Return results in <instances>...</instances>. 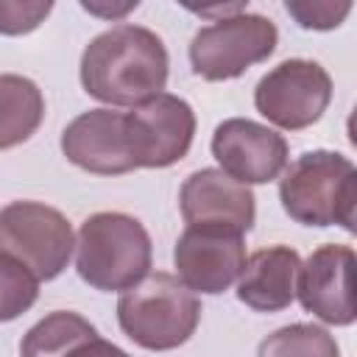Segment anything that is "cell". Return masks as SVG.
I'll return each instance as SVG.
<instances>
[{"instance_id": "6da1fadb", "label": "cell", "mask_w": 357, "mask_h": 357, "mask_svg": "<svg viewBox=\"0 0 357 357\" xmlns=\"http://www.w3.org/2000/svg\"><path fill=\"white\" fill-rule=\"evenodd\" d=\"M167 47L142 25H114L98 33L81 53V84L95 100L139 106L167 84Z\"/></svg>"}, {"instance_id": "7a4b0ae2", "label": "cell", "mask_w": 357, "mask_h": 357, "mask_svg": "<svg viewBox=\"0 0 357 357\" xmlns=\"http://www.w3.org/2000/svg\"><path fill=\"white\" fill-rule=\"evenodd\" d=\"M284 212L304 226H343L354 231L357 170L349 156L335 151H307L279 181Z\"/></svg>"}, {"instance_id": "3957f363", "label": "cell", "mask_w": 357, "mask_h": 357, "mask_svg": "<svg viewBox=\"0 0 357 357\" xmlns=\"http://www.w3.org/2000/svg\"><path fill=\"white\" fill-rule=\"evenodd\" d=\"M151 237L145 226L123 212L89 215L75 240L78 276L103 293L128 290L151 271Z\"/></svg>"}, {"instance_id": "277c9868", "label": "cell", "mask_w": 357, "mask_h": 357, "mask_svg": "<svg viewBox=\"0 0 357 357\" xmlns=\"http://www.w3.org/2000/svg\"><path fill=\"white\" fill-rule=\"evenodd\" d=\"M117 321L137 346L170 351L192 337L201 321V301L178 276L156 271L123 290Z\"/></svg>"}, {"instance_id": "5b68a950", "label": "cell", "mask_w": 357, "mask_h": 357, "mask_svg": "<svg viewBox=\"0 0 357 357\" xmlns=\"http://www.w3.org/2000/svg\"><path fill=\"white\" fill-rule=\"evenodd\" d=\"M75 248L67 218L39 201H11L0 209V251L20 259L39 282L56 279Z\"/></svg>"}, {"instance_id": "8992f818", "label": "cell", "mask_w": 357, "mask_h": 357, "mask_svg": "<svg viewBox=\"0 0 357 357\" xmlns=\"http://www.w3.org/2000/svg\"><path fill=\"white\" fill-rule=\"evenodd\" d=\"M279 31L262 14L237 11L201 28L190 42V64L204 81H229L276 50Z\"/></svg>"}, {"instance_id": "52a82bcc", "label": "cell", "mask_w": 357, "mask_h": 357, "mask_svg": "<svg viewBox=\"0 0 357 357\" xmlns=\"http://www.w3.org/2000/svg\"><path fill=\"white\" fill-rule=\"evenodd\" d=\"M332 100L329 73L310 59H287L265 73L254 89V103L268 123L298 131L321 120Z\"/></svg>"}, {"instance_id": "ba28073f", "label": "cell", "mask_w": 357, "mask_h": 357, "mask_svg": "<svg viewBox=\"0 0 357 357\" xmlns=\"http://www.w3.org/2000/svg\"><path fill=\"white\" fill-rule=\"evenodd\" d=\"M123 114L134 167H170L187 156L195 137V112L178 95L159 92Z\"/></svg>"}, {"instance_id": "9c48e42d", "label": "cell", "mask_w": 357, "mask_h": 357, "mask_svg": "<svg viewBox=\"0 0 357 357\" xmlns=\"http://www.w3.org/2000/svg\"><path fill=\"white\" fill-rule=\"evenodd\" d=\"M173 262L192 293H223L245 265L243 234L220 226H187L176 243Z\"/></svg>"}, {"instance_id": "30bf717a", "label": "cell", "mask_w": 357, "mask_h": 357, "mask_svg": "<svg viewBox=\"0 0 357 357\" xmlns=\"http://www.w3.org/2000/svg\"><path fill=\"white\" fill-rule=\"evenodd\" d=\"M212 156L220 170L240 184H265L276 178L287 165V142L273 128L231 117L223 120L212 134Z\"/></svg>"}, {"instance_id": "8fae6325", "label": "cell", "mask_w": 357, "mask_h": 357, "mask_svg": "<svg viewBox=\"0 0 357 357\" xmlns=\"http://www.w3.org/2000/svg\"><path fill=\"white\" fill-rule=\"evenodd\" d=\"M296 296L307 312L326 324H354V251L337 243L312 251L298 268Z\"/></svg>"}, {"instance_id": "7c38bea8", "label": "cell", "mask_w": 357, "mask_h": 357, "mask_svg": "<svg viewBox=\"0 0 357 357\" xmlns=\"http://www.w3.org/2000/svg\"><path fill=\"white\" fill-rule=\"evenodd\" d=\"M178 204L187 226H220L245 234L257 218L254 192L218 167H204L187 176Z\"/></svg>"}, {"instance_id": "4fadbf2b", "label": "cell", "mask_w": 357, "mask_h": 357, "mask_svg": "<svg viewBox=\"0 0 357 357\" xmlns=\"http://www.w3.org/2000/svg\"><path fill=\"white\" fill-rule=\"evenodd\" d=\"M61 151L73 165L98 176H120L137 170L128 153L123 112L89 109L78 114L61 134Z\"/></svg>"}, {"instance_id": "5bb4252c", "label": "cell", "mask_w": 357, "mask_h": 357, "mask_svg": "<svg viewBox=\"0 0 357 357\" xmlns=\"http://www.w3.org/2000/svg\"><path fill=\"white\" fill-rule=\"evenodd\" d=\"M301 257L290 245H271L254 251L240 276L237 298L257 312H279L293 304Z\"/></svg>"}, {"instance_id": "9a60e30c", "label": "cell", "mask_w": 357, "mask_h": 357, "mask_svg": "<svg viewBox=\"0 0 357 357\" xmlns=\"http://www.w3.org/2000/svg\"><path fill=\"white\" fill-rule=\"evenodd\" d=\"M45 117L42 89L25 78L6 73L0 75V151L31 139Z\"/></svg>"}, {"instance_id": "2e32d148", "label": "cell", "mask_w": 357, "mask_h": 357, "mask_svg": "<svg viewBox=\"0 0 357 357\" xmlns=\"http://www.w3.org/2000/svg\"><path fill=\"white\" fill-rule=\"evenodd\" d=\"M98 329L78 312L56 310L25 332L20 343V354L22 357H67L78 343H84Z\"/></svg>"}, {"instance_id": "e0dca14e", "label": "cell", "mask_w": 357, "mask_h": 357, "mask_svg": "<svg viewBox=\"0 0 357 357\" xmlns=\"http://www.w3.org/2000/svg\"><path fill=\"white\" fill-rule=\"evenodd\" d=\"M257 357H340L335 337L315 324H290L271 332Z\"/></svg>"}, {"instance_id": "ac0fdd59", "label": "cell", "mask_w": 357, "mask_h": 357, "mask_svg": "<svg viewBox=\"0 0 357 357\" xmlns=\"http://www.w3.org/2000/svg\"><path fill=\"white\" fill-rule=\"evenodd\" d=\"M39 279L11 254L0 251V321H14L33 307Z\"/></svg>"}, {"instance_id": "d6986e66", "label": "cell", "mask_w": 357, "mask_h": 357, "mask_svg": "<svg viewBox=\"0 0 357 357\" xmlns=\"http://www.w3.org/2000/svg\"><path fill=\"white\" fill-rule=\"evenodd\" d=\"M287 14L301 25V28H312V31H329V28H337L346 14L351 11V3H329V0H321V3H298V0H287L284 3Z\"/></svg>"}, {"instance_id": "ffe728a7", "label": "cell", "mask_w": 357, "mask_h": 357, "mask_svg": "<svg viewBox=\"0 0 357 357\" xmlns=\"http://www.w3.org/2000/svg\"><path fill=\"white\" fill-rule=\"evenodd\" d=\"M53 11V3H14V0H0V33L6 36H20L31 33L45 22V17Z\"/></svg>"}, {"instance_id": "44dd1931", "label": "cell", "mask_w": 357, "mask_h": 357, "mask_svg": "<svg viewBox=\"0 0 357 357\" xmlns=\"http://www.w3.org/2000/svg\"><path fill=\"white\" fill-rule=\"evenodd\" d=\"M67 357H131V354H126L120 346H114V343L103 340V337L95 332V335H92V337H86L84 343H78Z\"/></svg>"}, {"instance_id": "7402d4cb", "label": "cell", "mask_w": 357, "mask_h": 357, "mask_svg": "<svg viewBox=\"0 0 357 357\" xmlns=\"http://www.w3.org/2000/svg\"><path fill=\"white\" fill-rule=\"evenodd\" d=\"M84 8L86 11H95V14H103V17H120V14H126V11H131V8H137V0L134 3H123V6H95V3H84Z\"/></svg>"}]
</instances>
